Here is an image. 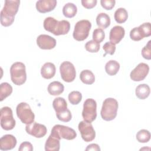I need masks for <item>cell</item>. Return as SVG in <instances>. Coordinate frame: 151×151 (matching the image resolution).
Masks as SVG:
<instances>
[{
	"label": "cell",
	"instance_id": "cell-1",
	"mask_svg": "<svg viewBox=\"0 0 151 151\" xmlns=\"http://www.w3.org/2000/svg\"><path fill=\"white\" fill-rule=\"evenodd\" d=\"M20 4L19 0H6L1 11V23L4 27L11 25L15 19Z\"/></svg>",
	"mask_w": 151,
	"mask_h": 151
},
{
	"label": "cell",
	"instance_id": "cell-2",
	"mask_svg": "<svg viewBox=\"0 0 151 151\" xmlns=\"http://www.w3.org/2000/svg\"><path fill=\"white\" fill-rule=\"evenodd\" d=\"M44 29L55 35L67 34L70 28V24L67 20L57 21L54 18H46L43 22Z\"/></svg>",
	"mask_w": 151,
	"mask_h": 151
},
{
	"label": "cell",
	"instance_id": "cell-3",
	"mask_svg": "<svg viewBox=\"0 0 151 151\" xmlns=\"http://www.w3.org/2000/svg\"><path fill=\"white\" fill-rule=\"evenodd\" d=\"M118 107V102L115 99L110 97L105 99L100 111L101 118L106 121L114 119L117 116Z\"/></svg>",
	"mask_w": 151,
	"mask_h": 151
},
{
	"label": "cell",
	"instance_id": "cell-4",
	"mask_svg": "<svg viewBox=\"0 0 151 151\" xmlns=\"http://www.w3.org/2000/svg\"><path fill=\"white\" fill-rule=\"evenodd\" d=\"M10 75L12 83L17 86L23 84L27 80L25 65L21 62H15L10 68Z\"/></svg>",
	"mask_w": 151,
	"mask_h": 151
},
{
	"label": "cell",
	"instance_id": "cell-5",
	"mask_svg": "<svg viewBox=\"0 0 151 151\" xmlns=\"http://www.w3.org/2000/svg\"><path fill=\"white\" fill-rule=\"evenodd\" d=\"M91 27V22L87 19L78 21L74 26L73 33V38L78 41L86 40L89 34Z\"/></svg>",
	"mask_w": 151,
	"mask_h": 151
},
{
	"label": "cell",
	"instance_id": "cell-6",
	"mask_svg": "<svg viewBox=\"0 0 151 151\" xmlns=\"http://www.w3.org/2000/svg\"><path fill=\"white\" fill-rule=\"evenodd\" d=\"M16 113L22 123L25 124H29L34 122V113L27 103L21 102L19 103L16 108Z\"/></svg>",
	"mask_w": 151,
	"mask_h": 151
},
{
	"label": "cell",
	"instance_id": "cell-7",
	"mask_svg": "<svg viewBox=\"0 0 151 151\" xmlns=\"http://www.w3.org/2000/svg\"><path fill=\"white\" fill-rule=\"evenodd\" d=\"M50 135L58 139H65L68 140L75 139L77 136L76 131L68 126L61 124H56L51 129Z\"/></svg>",
	"mask_w": 151,
	"mask_h": 151
},
{
	"label": "cell",
	"instance_id": "cell-8",
	"mask_svg": "<svg viewBox=\"0 0 151 151\" xmlns=\"http://www.w3.org/2000/svg\"><path fill=\"white\" fill-rule=\"evenodd\" d=\"M82 117L84 121L93 122L97 117V103L93 99H86L83 103Z\"/></svg>",
	"mask_w": 151,
	"mask_h": 151
},
{
	"label": "cell",
	"instance_id": "cell-9",
	"mask_svg": "<svg viewBox=\"0 0 151 151\" xmlns=\"http://www.w3.org/2000/svg\"><path fill=\"white\" fill-rule=\"evenodd\" d=\"M1 126L5 130H10L15 126L16 122L14 119L12 109L7 106L1 109Z\"/></svg>",
	"mask_w": 151,
	"mask_h": 151
},
{
	"label": "cell",
	"instance_id": "cell-10",
	"mask_svg": "<svg viewBox=\"0 0 151 151\" xmlns=\"http://www.w3.org/2000/svg\"><path fill=\"white\" fill-rule=\"evenodd\" d=\"M60 72L61 78L65 82L70 83L74 80L76 76V68L70 61H64L60 66Z\"/></svg>",
	"mask_w": 151,
	"mask_h": 151
},
{
	"label": "cell",
	"instance_id": "cell-11",
	"mask_svg": "<svg viewBox=\"0 0 151 151\" xmlns=\"http://www.w3.org/2000/svg\"><path fill=\"white\" fill-rule=\"evenodd\" d=\"M78 128L82 139L85 142H91L95 139L96 132L91 123L84 120L81 121L79 123Z\"/></svg>",
	"mask_w": 151,
	"mask_h": 151
},
{
	"label": "cell",
	"instance_id": "cell-12",
	"mask_svg": "<svg viewBox=\"0 0 151 151\" xmlns=\"http://www.w3.org/2000/svg\"><path fill=\"white\" fill-rule=\"evenodd\" d=\"M149 71V65L144 63H139L130 73V78L134 81L143 80Z\"/></svg>",
	"mask_w": 151,
	"mask_h": 151
},
{
	"label": "cell",
	"instance_id": "cell-13",
	"mask_svg": "<svg viewBox=\"0 0 151 151\" xmlns=\"http://www.w3.org/2000/svg\"><path fill=\"white\" fill-rule=\"evenodd\" d=\"M25 130L28 134L36 138H41L44 137L47 132V129L45 126L35 122L27 124L25 126Z\"/></svg>",
	"mask_w": 151,
	"mask_h": 151
},
{
	"label": "cell",
	"instance_id": "cell-14",
	"mask_svg": "<svg viewBox=\"0 0 151 151\" xmlns=\"http://www.w3.org/2000/svg\"><path fill=\"white\" fill-rule=\"evenodd\" d=\"M37 44L41 49L51 50L55 47L56 40L48 35L41 34L37 38Z\"/></svg>",
	"mask_w": 151,
	"mask_h": 151
},
{
	"label": "cell",
	"instance_id": "cell-15",
	"mask_svg": "<svg viewBox=\"0 0 151 151\" xmlns=\"http://www.w3.org/2000/svg\"><path fill=\"white\" fill-rule=\"evenodd\" d=\"M56 0H39L36 2V8L41 13H46L52 11L57 5Z\"/></svg>",
	"mask_w": 151,
	"mask_h": 151
},
{
	"label": "cell",
	"instance_id": "cell-16",
	"mask_svg": "<svg viewBox=\"0 0 151 151\" xmlns=\"http://www.w3.org/2000/svg\"><path fill=\"white\" fill-rule=\"evenodd\" d=\"M17 141L12 134H5L0 139V149L1 150H8L14 148L17 145Z\"/></svg>",
	"mask_w": 151,
	"mask_h": 151
},
{
	"label": "cell",
	"instance_id": "cell-17",
	"mask_svg": "<svg viewBox=\"0 0 151 151\" xmlns=\"http://www.w3.org/2000/svg\"><path fill=\"white\" fill-rule=\"evenodd\" d=\"M125 34V30L122 26L116 25L113 27L109 34V39L110 42L114 44H117L123 39Z\"/></svg>",
	"mask_w": 151,
	"mask_h": 151
},
{
	"label": "cell",
	"instance_id": "cell-18",
	"mask_svg": "<svg viewBox=\"0 0 151 151\" xmlns=\"http://www.w3.org/2000/svg\"><path fill=\"white\" fill-rule=\"evenodd\" d=\"M56 71L55 65L50 62L45 63L41 68V74L42 77L45 79H50L52 78Z\"/></svg>",
	"mask_w": 151,
	"mask_h": 151
},
{
	"label": "cell",
	"instance_id": "cell-19",
	"mask_svg": "<svg viewBox=\"0 0 151 151\" xmlns=\"http://www.w3.org/2000/svg\"><path fill=\"white\" fill-rule=\"evenodd\" d=\"M60 147V139L50 135L45 143V150L46 151H58Z\"/></svg>",
	"mask_w": 151,
	"mask_h": 151
},
{
	"label": "cell",
	"instance_id": "cell-20",
	"mask_svg": "<svg viewBox=\"0 0 151 151\" xmlns=\"http://www.w3.org/2000/svg\"><path fill=\"white\" fill-rule=\"evenodd\" d=\"M64 90V85L60 81H54L50 83L48 86L47 90L50 94L58 96L61 94Z\"/></svg>",
	"mask_w": 151,
	"mask_h": 151
},
{
	"label": "cell",
	"instance_id": "cell-21",
	"mask_svg": "<svg viewBox=\"0 0 151 151\" xmlns=\"http://www.w3.org/2000/svg\"><path fill=\"white\" fill-rule=\"evenodd\" d=\"M52 106L56 114L65 111L67 109V103L63 97H57L52 101Z\"/></svg>",
	"mask_w": 151,
	"mask_h": 151
},
{
	"label": "cell",
	"instance_id": "cell-22",
	"mask_svg": "<svg viewBox=\"0 0 151 151\" xmlns=\"http://www.w3.org/2000/svg\"><path fill=\"white\" fill-rule=\"evenodd\" d=\"M150 87L146 84H141L138 85L135 90L136 96L141 100L146 99L150 94Z\"/></svg>",
	"mask_w": 151,
	"mask_h": 151
},
{
	"label": "cell",
	"instance_id": "cell-23",
	"mask_svg": "<svg viewBox=\"0 0 151 151\" xmlns=\"http://www.w3.org/2000/svg\"><path fill=\"white\" fill-rule=\"evenodd\" d=\"M96 23L101 29H106L110 25V18L106 13H100L96 17Z\"/></svg>",
	"mask_w": 151,
	"mask_h": 151
},
{
	"label": "cell",
	"instance_id": "cell-24",
	"mask_svg": "<svg viewBox=\"0 0 151 151\" xmlns=\"http://www.w3.org/2000/svg\"><path fill=\"white\" fill-rule=\"evenodd\" d=\"M120 64L116 60H110L105 65V70L109 76H114L119 71Z\"/></svg>",
	"mask_w": 151,
	"mask_h": 151
},
{
	"label": "cell",
	"instance_id": "cell-25",
	"mask_svg": "<svg viewBox=\"0 0 151 151\" xmlns=\"http://www.w3.org/2000/svg\"><path fill=\"white\" fill-rule=\"evenodd\" d=\"M80 78L86 84H92L95 81V76L93 72L89 70H83L80 73Z\"/></svg>",
	"mask_w": 151,
	"mask_h": 151
},
{
	"label": "cell",
	"instance_id": "cell-26",
	"mask_svg": "<svg viewBox=\"0 0 151 151\" xmlns=\"http://www.w3.org/2000/svg\"><path fill=\"white\" fill-rule=\"evenodd\" d=\"M77 12V8L76 5L71 2L65 4L63 8V14L67 18L74 17Z\"/></svg>",
	"mask_w": 151,
	"mask_h": 151
},
{
	"label": "cell",
	"instance_id": "cell-27",
	"mask_svg": "<svg viewBox=\"0 0 151 151\" xmlns=\"http://www.w3.org/2000/svg\"><path fill=\"white\" fill-rule=\"evenodd\" d=\"M114 17L117 23L122 24L126 21L128 18V12L125 8H119L116 10Z\"/></svg>",
	"mask_w": 151,
	"mask_h": 151
},
{
	"label": "cell",
	"instance_id": "cell-28",
	"mask_svg": "<svg viewBox=\"0 0 151 151\" xmlns=\"http://www.w3.org/2000/svg\"><path fill=\"white\" fill-rule=\"evenodd\" d=\"M12 93V87L8 83L4 82L0 85V101H3Z\"/></svg>",
	"mask_w": 151,
	"mask_h": 151
},
{
	"label": "cell",
	"instance_id": "cell-29",
	"mask_svg": "<svg viewBox=\"0 0 151 151\" xmlns=\"http://www.w3.org/2000/svg\"><path fill=\"white\" fill-rule=\"evenodd\" d=\"M138 32L142 38L149 37L151 35V26L150 22H145L137 27Z\"/></svg>",
	"mask_w": 151,
	"mask_h": 151
},
{
	"label": "cell",
	"instance_id": "cell-30",
	"mask_svg": "<svg viewBox=\"0 0 151 151\" xmlns=\"http://www.w3.org/2000/svg\"><path fill=\"white\" fill-rule=\"evenodd\" d=\"M136 139L140 143H147L150 139V133L146 129L139 130L136 134Z\"/></svg>",
	"mask_w": 151,
	"mask_h": 151
},
{
	"label": "cell",
	"instance_id": "cell-31",
	"mask_svg": "<svg viewBox=\"0 0 151 151\" xmlns=\"http://www.w3.org/2000/svg\"><path fill=\"white\" fill-rule=\"evenodd\" d=\"M68 98L71 104L77 105L81 101L82 94L80 91H73L69 93Z\"/></svg>",
	"mask_w": 151,
	"mask_h": 151
},
{
	"label": "cell",
	"instance_id": "cell-32",
	"mask_svg": "<svg viewBox=\"0 0 151 151\" xmlns=\"http://www.w3.org/2000/svg\"><path fill=\"white\" fill-rule=\"evenodd\" d=\"M100 48V44L94 40H90L85 44L86 50L90 52H97Z\"/></svg>",
	"mask_w": 151,
	"mask_h": 151
},
{
	"label": "cell",
	"instance_id": "cell-33",
	"mask_svg": "<svg viewBox=\"0 0 151 151\" xmlns=\"http://www.w3.org/2000/svg\"><path fill=\"white\" fill-rule=\"evenodd\" d=\"M105 37V33L103 29L101 28H96L93 31V40L94 41L100 43L102 42Z\"/></svg>",
	"mask_w": 151,
	"mask_h": 151
},
{
	"label": "cell",
	"instance_id": "cell-34",
	"mask_svg": "<svg viewBox=\"0 0 151 151\" xmlns=\"http://www.w3.org/2000/svg\"><path fill=\"white\" fill-rule=\"evenodd\" d=\"M56 116L59 120L64 122H68L70 121L72 118V115L69 109H67V110L62 113L56 114Z\"/></svg>",
	"mask_w": 151,
	"mask_h": 151
},
{
	"label": "cell",
	"instance_id": "cell-35",
	"mask_svg": "<svg viewBox=\"0 0 151 151\" xmlns=\"http://www.w3.org/2000/svg\"><path fill=\"white\" fill-rule=\"evenodd\" d=\"M151 41L149 40L147 44L142 50V55L146 60L151 59Z\"/></svg>",
	"mask_w": 151,
	"mask_h": 151
},
{
	"label": "cell",
	"instance_id": "cell-36",
	"mask_svg": "<svg viewBox=\"0 0 151 151\" xmlns=\"http://www.w3.org/2000/svg\"><path fill=\"white\" fill-rule=\"evenodd\" d=\"M103 49L104 50L106 54H109L110 55L114 54L116 51V44L110 41L106 42L103 46Z\"/></svg>",
	"mask_w": 151,
	"mask_h": 151
},
{
	"label": "cell",
	"instance_id": "cell-37",
	"mask_svg": "<svg viewBox=\"0 0 151 151\" xmlns=\"http://www.w3.org/2000/svg\"><path fill=\"white\" fill-rule=\"evenodd\" d=\"M116 1L114 0H101L100 4L101 6L106 10L111 9L115 5Z\"/></svg>",
	"mask_w": 151,
	"mask_h": 151
},
{
	"label": "cell",
	"instance_id": "cell-38",
	"mask_svg": "<svg viewBox=\"0 0 151 151\" xmlns=\"http://www.w3.org/2000/svg\"><path fill=\"white\" fill-rule=\"evenodd\" d=\"M130 37L132 40L136 41H140L142 39V38L141 37V36L140 35V34L138 32L137 27H134L130 31Z\"/></svg>",
	"mask_w": 151,
	"mask_h": 151
},
{
	"label": "cell",
	"instance_id": "cell-39",
	"mask_svg": "<svg viewBox=\"0 0 151 151\" xmlns=\"http://www.w3.org/2000/svg\"><path fill=\"white\" fill-rule=\"evenodd\" d=\"M82 5L87 8V9H91L94 7L97 2V0H81V1Z\"/></svg>",
	"mask_w": 151,
	"mask_h": 151
},
{
	"label": "cell",
	"instance_id": "cell-40",
	"mask_svg": "<svg viewBox=\"0 0 151 151\" xmlns=\"http://www.w3.org/2000/svg\"><path fill=\"white\" fill-rule=\"evenodd\" d=\"M19 151H32L33 146L32 144L29 142H24L21 143L19 147L18 148Z\"/></svg>",
	"mask_w": 151,
	"mask_h": 151
},
{
	"label": "cell",
	"instance_id": "cell-41",
	"mask_svg": "<svg viewBox=\"0 0 151 151\" xmlns=\"http://www.w3.org/2000/svg\"><path fill=\"white\" fill-rule=\"evenodd\" d=\"M86 151L88 150H96V151H99L100 150V148L99 146L96 143H92L90 144L87 146V147L86 149Z\"/></svg>",
	"mask_w": 151,
	"mask_h": 151
}]
</instances>
